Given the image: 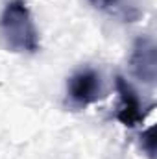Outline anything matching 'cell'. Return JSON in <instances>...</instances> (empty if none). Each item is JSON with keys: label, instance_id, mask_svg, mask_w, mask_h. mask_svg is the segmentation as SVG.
<instances>
[{"label": "cell", "instance_id": "cell-1", "mask_svg": "<svg viewBox=\"0 0 157 159\" xmlns=\"http://www.w3.org/2000/svg\"><path fill=\"white\" fill-rule=\"evenodd\" d=\"M0 41L15 54H35L39 50V32L24 0H9L0 15Z\"/></svg>", "mask_w": 157, "mask_h": 159}, {"label": "cell", "instance_id": "cell-2", "mask_svg": "<svg viewBox=\"0 0 157 159\" xmlns=\"http://www.w3.org/2000/svg\"><path fill=\"white\" fill-rule=\"evenodd\" d=\"M67 94L72 106L87 107L105 96L104 81L98 70L85 67L76 70L67 81Z\"/></svg>", "mask_w": 157, "mask_h": 159}, {"label": "cell", "instance_id": "cell-3", "mask_svg": "<svg viewBox=\"0 0 157 159\" xmlns=\"http://www.w3.org/2000/svg\"><path fill=\"white\" fill-rule=\"evenodd\" d=\"M131 74L139 81L155 85L157 81V48L152 37H137L129 54Z\"/></svg>", "mask_w": 157, "mask_h": 159}, {"label": "cell", "instance_id": "cell-4", "mask_svg": "<svg viewBox=\"0 0 157 159\" xmlns=\"http://www.w3.org/2000/svg\"><path fill=\"white\" fill-rule=\"evenodd\" d=\"M115 85H117L118 96H120L117 119L128 128H135L146 117L144 106H142L139 94L135 93V89L131 87V83H128V80H124L122 76H117L115 78Z\"/></svg>", "mask_w": 157, "mask_h": 159}, {"label": "cell", "instance_id": "cell-5", "mask_svg": "<svg viewBox=\"0 0 157 159\" xmlns=\"http://www.w3.org/2000/svg\"><path fill=\"white\" fill-rule=\"evenodd\" d=\"M96 9L122 19L124 22H137L144 15V6L141 0H89Z\"/></svg>", "mask_w": 157, "mask_h": 159}, {"label": "cell", "instance_id": "cell-6", "mask_svg": "<svg viewBox=\"0 0 157 159\" xmlns=\"http://www.w3.org/2000/svg\"><path fill=\"white\" fill-rule=\"evenodd\" d=\"M155 128L152 126V128H148L142 135H141V146H142V150L148 154V157L150 159H155Z\"/></svg>", "mask_w": 157, "mask_h": 159}]
</instances>
